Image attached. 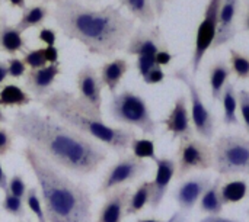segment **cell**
Returning a JSON list of instances; mask_svg holds the SVG:
<instances>
[{
    "label": "cell",
    "instance_id": "8fae6325",
    "mask_svg": "<svg viewBox=\"0 0 249 222\" xmlns=\"http://www.w3.org/2000/svg\"><path fill=\"white\" fill-rule=\"evenodd\" d=\"M177 177L182 179L191 172L200 170H210L213 169L214 157H213V147H210L203 140H187L179 143L177 151Z\"/></svg>",
    "mask_w": 249,
    "mask_h": 222
},
{
    "label": "cell",
    "instance_id": "44dd1931",
    "mask_svg": "<svg viewBox=\"0 0 249 222\" xmlns=\"http://www.w3.org/2000/svg\"><path fill=\"white\" fill-rule=\"evenodd\" d=\"M232 76L231 67L225 61H217L210 65L209 68V83H210V92L212 97L214 100H220L223 89L229 83V79Z\"/></svg>",
    "mask_w": 249,
    "mask_h": 222
},
{
    "label": "cell",
    "instance_id": "836d02e7",
    "mask_svg": "<svg viewBox=\"0 0 249 222\" xmlns=\"http://www.w3.org/2000/svg\"><path fill=\"white\" fill-rule=\"evenodd\" d=\"M7 192H10L13 196H18L20 199H25L26 192H28V188H26V183H25V180H23V177L20 174H13L12 179H9Z\"/></svg>",
    "mask_w": 249,
    "mask_h": 222
},
{
    "label": "cell",
    "instance_id": "8992f818",
    "mask_svg": "<svg viewBox=\"0 0 249 222\" xmlns=\"http://www.w3.org/2000/svg\"><path fill=\"white\" fill-rule=\"evenodd\" d=\"M213 169L220 176H249V138L223 134L213 144Z\"/></svg>",
    "mask_w": 249,
    "mask_h": 222
},
{
    "label": "cell",
    "instance_id": "7bdbcfd3",
    "mask_svg": "<svg viewBox=\"0 0 249 222\" xmlns=\"http://www.w3.org/2000/svg\"><path fill=\"white\" fill-rule=\"evenodd\" d=\"M200 222H241L231 220V218H225L222 215H207L206 218H203Z\"/></svg>",
    "mask_w": 249,
    "mask_h": 222
},
{
    "label": "cell",
    "instance_id": "277c9868",
    "mask_svg": "<svg viewBox=\"0 0 249 222\" xmlns=\"http://www.w3.org/2000/svg\"><path fill=\"white\" fill-rule=\"evenodd\" d=\"M39 103L50 115L55 116L67 127L120 154H124L136 138V132L131 128L107 125L102 115L89 111L79 97L69 90H54L45 99L39 100Z\"/></svg>",
    "mask_w": 249,
    "mask_h": 222
},
{
    "label": "cell",
    "instance_id": "f35d334b",
    "mask_svg": "<svg viewBox=\"0 0 249 222\" xmlns=\"http://www.w3.org/2000/svg\"><path fill=\"white\" fill-rule=\"evenodd\" d=\"M38 38H39V41H42L44 44H47V47H53L55 44L57 33L51 28H41V31L38 33Z\"/></svg>",
    "mask_w": 249,
    "mask_h": 222
},
{
    "label": "cell",
    "instance_id": "4fadbf2b",
    "mask_svg": "<svg viewBox=\"0 0 249 222\" xmlns=\"http://www.w3.org/2000/svg\"><path fill=\"white\" fill-rule=\"evenodd\" d=\"M160 124L165 127V131L172 135L174 141L178 140L182 143L194 137V128L187 108V97L184 95L175 99L172 109L163 119H160Z\"/></svg>",
    "mask_w": 249,
    "mask_h": 222
},
{
    "label": "cell",
    "instance_id": "30bf717a",
    "mask_svg": "<svg viewBox=\"0 0 249 222\" xmlns=\"http://www.w3.org/2000/svg\"><path fill=\"white\" fill-rule=\"evenodd\" d=\"M222 0H209L207 6L204 7L203 19L197 28L196 44L193 49V55L190 60V65L193 68V77L198 73L201 63L204 60L206 52L213 47L217 26H219V10H220Z\"/></svg>",
    "mask_w": 249,
    "mask_h": 222
},
{
    "label": "cell",
    "instance_id": "5bb4252c",
    "mask_svg": "<svg viewBox=\"0 0 249 222\" xmlns=\"http://www.w3.org/2000/svg\"><path fill=\"white\" fill-rule=\"evenodd\" d=\"M61 74V64H48L42 68L28 70L25 73V87L36 99L42 100L54 92L55 79Z\"/></svg>",
    "mask_w": 249,
    "mask_h": 222
},
{
    "label": "cell",
    "instance_id": "74e56055",
    "mask_svg": "<svg viewBox=\"0 0 249 222\" xmlns=\"http://www.w3.org/2000/svg\"><path fill=\"white\" fill-rule=\"evenodd\" d=\"M163 80H165V73H163L162 67H159V65L153 67V68L143 77V81H144L146 84H159V83H162Z\"/></svg>",
    "mask_w": 249,
    "mask_h": 222
},
{
    "label": "cell",
    "instance_id": "d6a6232c",
    "mask_svg": "<svg viewBox=\"0 0 249 222\" xmlns=\"http://www.w3.org/2000/svg\"><path fill=\"white\" fill-rule=\"evenodd\" d=\"M22 61L25 63L26 67H29L31 70H35V68H42L47 64V60H45V55H44V48H38V49H29L23 54V58Z\"/></svg>",
    "mask_w": 249,
    "mask_h": 222
},
{
    "label": "cell",
    "instance_id": "816d5d0a",
    "mask_svg": "<svg viewBox=\"0 0 249 222\" xmlns=\"http://www.w3.org/2000/svg\"><path fill=\"white\" fill-rule=\"evenodd\" d=\"M42 1H44L45 4H48V3H57L58 0H42Z\"/></svg>",
    "mask_w": 249,
    "mask_h": 222
},
{
    "label": "cell",
    "instance_id": "f907efd6",
    "mask_svg": "<svg viewBox=\"0 0 249 222\" xmlns=\"http://www.w3.org/2000/svg\"><path fill=\"white\" fill-rule=\"evenodd\" d=\"M7 122V118L4 116V113H3V111L0 109V124H6Z\"/></svg>",
    "mask_w": 249,
    "mask_h": 222
},
{
    "label": "cell",
    "instance_id": "c3c4849f",
    "mask_svg": "<svg viewBox=\"0 0 249 222\" xmlns=\"http://www.w3.org/2000/svg\"><path fill=\"white\" fill-rule=\"evenodd\" d=\"M244 31L249 32V0H247V6H245V15H244Z\"/></svg>",
    "mask_w": 249,
    "mask_h": 222
},
{
    "label": "cell",
    "instance_id": "ba28073f",
    "mask_svg": "<svg viewBox=\"0 0 249 222\" xmlns=\"http://www.w3.org/2000/svg\"><path fill=\"white\" fill-rule=\"evenodd\" d=\"M172 77L178 81H181L182 84H185V87L188 89L190 93V105H191V124L194 131L198 134V137L203 141H212L214 137V131H216V119L214 115L210 112V109L206 106L200 89L197 87L194 77L190 74V71L187 68H178L172 73Z\"/></svg>",
    "mask_w": 249,
    "mask_h": 222
},
{
    "label": "cell",
    "instance_id": "3957f363",
    "mask_svg": "<svg viewBox=\"0 0 249 222\" xmlns=\"http://www.w3.org/2000/svg\"><path fill=\"white\" fill-rule=\"evenodd\" d=\"M39 188L47 222H92V196L32 147L22 150Z\"/></svg>",
    "mask_w": 249,
    "mask_h": 222
},
{
    "label": "cell",
    "instance_id": "cb8c5ba5",
    "mask_svg": "<svg viewBox=\"0 0 249 222\" xmlns=\"http://www.w3.org/2000/svg\"><path fill=\"white\" fill-rule=\"evenodd\" d=\"M222 106H223V124L226 127H235L239 124L238 119V92L233 83H228L222 93Z\"/></svg>",
    "mask_w": 249,
    "mask_h": 222
},
{
    "label": "cell",
    "instance_id": "5b68a950",
    "mask_svg": "<svg viewBox=\"0 0 249 222\" xmlns=\"http://www.w3.org/2000/svg\"><path fill=\"white\" fill-rule=\"evenodd\" d=\"M109 113L118 124L139 128L144 135H155L158 124L152 116L144 97L130 89L114 95L109 103Z\"/></svg>",
    "mask_w": 249,
    "mask_h": 222
},
{
    "label": "cell",
    "instance_id": "83f0119b",
    "mask_svg": "<svg viewBox=\"0 0 249 222\" xmlns=\"http://www.w3.org/2000/svg\"><path fill=\"white\" fill-rule=\"evenodd\" d=\"M248 195V183L245 180H231L220 188V196L223 205L238 204Z\"/></svg>",
    "mask_w": 249,
    "mask_h": 222
},
{
    "label": "cell",
    "instance_id": "603a6c76",
    "mask_svg": "<svg viewBox=\"0 0 249 222\" xmlns=\"http://www.w3.org/2000/svg\"><path fill=\"white\" fill-rule=\"evenodd\" d=\"M50 16V10L45 4H32V6H26L22 10V15L18 20V23L15 25L22 33L31 28H38L41 26L47 17Z\"/></svg>",
    "mask_w": 249,
    "mask_h": 222
},
{
    "label": "cell",
    "instance_id": "f6af8a7d",
    "mask_svg": "<svg viewBox=\"0 0 249 222\" xmlns=\"http://www.w3.org/2000/svg\"><path fill=\"white\" fill-rule=\"evenodd\" d=\"M7 77H9L7 64H6V61H1V60H0V86L7 80Z\"/></svg>",
    "mask_w": 249,
    "mask_h": 222
},
{
    "label": "cell",
    "instance_id": "f1b7e54d",
    "mask_svg": "<svg viewBox=\"0 0 249 222\" xmlns=\"http://www.w3.org/2000/svg\"><path fill=\"white\" fill-rule=\"evenodd\" d=\"M229 67L231 71L236 76L239 80H248L249 79V57L242 54L241 51L231 48L229 49Z\"/></svg>",
    "mask_w": 249,
    "mask_h": 222
},
{
    "label": "cell",
    "instance_id": "60d3db41",
    "mask_svg": "<svg viewBox=\"0 0 249 222\" xmlns=\"http://www.w3.org/2000/svg\"><path fill=\"white\" fill-rule=\"evenodd\" d=\"M44 55L47 60V64H57L58 61V49L55 48V45L53 47H45L44 48Z\"/></svg>",
    "mask_w": 249,
    "mask_h": 222
},
{
    "label": "cell",
    "instance_id": "1f68e13d",
    "mask_svg": "<svg viewBox=\"0 0 249 222\" xmlns=\"http://www.w3.org/2000/svg\"><path fill=\"white\" fill-rule=\"evenodd\" d=\"M25 205L29 208V211L35 215L38 222H47L45 214H44V206L41 202V196L38 193L36 188H29L25 196Z\"/></svg>",
    "mask_w": 249,
    "mask_h": 222
},
{
    "label": "cell",
    "instance_id": "6da1fadb",
    "mask_svg": "<svg viewBox=\"0 0 249 222\" xmlns=\"http://www.w3.org/2000/svg\"><path fill=\"white\" fill-rule=\"evenodd\" d=\"M12 134L61 170L76 176L95 173L108 157L102 144L36 109H19L12 121Z\"/></svg>",
    "mask_w": 249,
    "mask_h": 222
},
{
    "label": "cell",
    "instance_id": "d6986e66",
    "mask_svg": "<svg viewBox=\"0 0 249 222\" xmlns=\"http://www.w3.org/2000/svg\"><path fill=\"white\" fill-rule=\"evenodd\" d=\"M26 49V41L22 32L7 23L6 15H0V51L7 55H15L18 52H23Z\"/></svg>",
    "mask_w": 249,
    "mask_h": 222
},
{
    "label": "cell",
    "instance_id": "e575fe53",
    "mask_svg": "<svg viewBox=\"0 0 249 222\" xmlns=\"http://www.w3.org/2000/svg\"><path fill=\"white\" fill-rule=\"evenodd\" d=\"M238 106L241 111V116L244 121V127L249 134V90L242 89L238 93Z\"/></svg>",
    "mask_w": 249,
    "mask_h": 222
},
{
    "label": "cell",
    "instance_id": "681fc988",
    "mask_svg": "<svg viewBox=\"0 0 249 222\" xmlns=\"http://www.w3.org/2000/svg\"><path fill=\"white\" fill-rule=\"evenodd\" d=\"M136 222H166V221H162V220H158V218H139Z\"/></svg>",
    "mask_w": 249,
    "mask_h": 222
},
{
    "label": "cell",
    "instance_id": "d4e9b609",
    "mask_svg": "<svg viewBox=\"0 0 249 222\" xmlns=\"http://www.w3.org/2000/svg\"><path fill=\"white\" fill-rule=\"evenodd\" d=\"M133 17L140 20L143 25H152L156 20V12L152 0H118Z\"/></svg>",
    "mask_w": 249,
    "mask_h": 222
},
{
    "label": "cell",
    "instance_id": "7402d4cb",
    "mask_svg": "<svg viewBox=\"0 0 249 222\" xmlns=\"http://www.w3.org/2000/svg\"><path fill=\"white\" fill-rule=\"evenodd\" d=\"M222 180L220 179H216L214 182L210 183V186L206 189V192L203 193L200 202H198V206H200V211L203 214H207V215H220L223 212V201H222V196H220V188H222Z\"/></svg>",
    "mask_w": 249,
    "mask_h": 222
},
{
    "label": "cell",
    "instance_id": "7dc6e473",
    "mask_svg": "<svg viewBox=\"0 0 249 222\" xmlns=\"http://www.w3.org/2000/svg\"><path fill=\"white\" fill-rule=\"evenodd\" d=\"M12 7H18V9H25L26 7V1L25 0H6Z\"/></svg>",
    "mask_w": 249,
    "mask_h": 222
},
{
    "label": "cell",
    "instance_id": "f5cc1de1",
    "mask_svg": "<svg viewBox=\"0 0 249 222\" xmlns=\"http://www.w3.org/2000/svg\"><path fill=\"white\" fill-rule=\"evenodd\" d=\"M86 1H99V0H86Z\"/></svg>",
    "mask_w": 249,
    "mask_h": 222
},
{
    "label": "cell",
    "instance_id": "7a4b0ae2",
    "mask_svg": "<svg viewBox=\"0 0 249 222\" xmlns=\"http://www.w3.org/2000/svg\"><path fill=\"white\" fill-rule=\"evenodd\" d=\"M53 17L66 38L79 41L88 52L107 58L125 51L136 31L134 20L112 4L96 9L80 0H58Z\"/></svg>",
    "mask_w": 249,
    "mask_h": 222
},
{
    "label": "cell",
    "instance_id": "d590c367",
    "mask_svg": "<svg viewBox=\"0 0 249 222\" xmlns=\"http://www.w3.org/2000/svg\"><path fill=\"white\" fill-rule=\"evenodd\" d=\"M6 64H7L9 77H12V79H20V77L25 76V73H26V65H25V63H23L20 58L10 57V58H7Z\"/></svg>",
    "mask_w": 249,
    "mask_h": 222
},
{
    "label": "cell",
    "instance_id": "ac0fdd59",
    "mask_svg": "<svg viewBox=\"0 0 249 222\" xmlns=\"http://www.w3.org/2000/svg\"><path fill=\"white\" fill-rule=\"evenodd\" d=\"M130 196L131 190L127 186L114 189L112 192L107 193L105 202L102 204L95 222H123Z\"/></svg>",
    "mask_w": 249,
    "mask_h": 222
},
{
    "label": "cell",
    "instance_id": "db71d44e",
    "mask_svg": "<svg viewBox=\"0 0 249 222\" xmlns=\"http://www.w3.org/2000/svg\"><path fill=\"white\" fill-rule=\"evenodd\" d=\"M3 1H4V0H0V6H1V4H3Z\"/></svg>",
    "mask_w": 249,
    "mask_h": 222
},
{
    "label": "cell",
    "instance_id": "4316f807",
    "mask_svg": "<svg viewBox=\"0 0 249 222\" xmlns=\"http://www.w3.org/2000/svg\"><path fill=\"white\" fill-rule=\"evenodd\" d=\"M150 196H152V182L140 183L137 186V189L130 196L125 217H133V215H137L139 212H142L144 209V206L149 205Z\"/></svg>",
    "mask_w": 249,
    "mask_h": 222
},
{
    "label": "cell",
    "instance_id": "11a10c76",
    "mask_svg": "<svg viewBox=\"0 0 249 222\" xmlns=\"http://www.w3.org/2000/svg\"><path fill=\"white\" fill-rule=\"evenodd\" d=\"M247 214H248V217H249V209H248V211H247Z\"/></svg>",
    "mask_w": 249,
    "mask_h": 222
},
{
    "label": "cell",
    "instance_id": "4dcf8cb0",
    "mask_svg": "<svg viewBox=\"0 0 249 222\" xmlns=\"http://www.w3.org/2000/svg\"><path fill=\"white\" fill-rule=\"evenodd\" d=\"M1 209L12 215L13 218H25L26 217V205H25V199H20L18 196H13L10 192H4V199L1 201Z\"/></svg>",
    "mask_w": 249,
    "mask_h": 222
},
{
    "label": "cell",
    "instance_id": "ffe728a7",
    "mask_svg": "<svg viewBox=\"0 0 249 222\" xmlns=\"http://www.w3.org/2000/svg\"><path fill=\"white\" fill-rule=\"evenodd\" d=\"M130 70V64L124 58H115L109 63H105L101 67V81L102 84L112 93L115 95V90L118 89L123 77L125 73Z\"/></svg>",
    "mask_w": 249,
    "mask_h": 222
},
{
    "label": "cell",
    "instance_id": "52a82bcc",
    "mask_svg": "<svg viewBox=\"0 0 249 222\" xmlns=\"http://www.w3.org/2000/svg\"><path fill=\"white\" fill-rule=\"evenodd\" d=\"M168 48L159 26H142L136 29L125 47L128 55L136 57V70L143 79L153 67H156V54Z\"/></svg>",
    "mask_w": 249,
    "mask_h": 222
},
{
    "label": "cell",
    "instance_id": "e0dca14e",
    "mask_svg": "<svg viewBox=\"0 0 249 222\" xmlns=\"http://www.w3.org/2000/svg\"><path fill=\"white\" fill-rule=\"evenodd\" d=\"M241 0H222L219 10V26L212 49L220 48L231 42L236 35V17L239 13Z\"/></svg>",
    "mask_w": 249,
    "mask_h": 222
},
{
    "label": "cell",
    "instance_id": "bcb514c9",
    "mask_svg": "<svg viewBox=\"0 0 249 222\" xmlns=\"http://www.w3.org/2000/svg\"><path fill=\"white\" fill-rule=\"evenodd\" d=\"M166 222H187V215L181 211H177L172 214L169 220H166Z\"/></svg>",
    "mask_w": 249,
    "mask_h": 222
},
{
    "label": "cell",
    "instance_id": "7c38bea8",
    "mask_svg": "<svg viewBox=\"0 0 249 222\" xmlns=\"http://www.w3.org/2000/svg\"><path fill=\"white\" fill-rule=\"evenodd\" d=\"M77 97L93 113L102 115V81L96 70L90 65H85L76 76Z\"/></svg>",
    "mask_w": 249,
    "mask_h": 222
},
{
    "label": "cell",
    "instance_id": "9a60e30c",
    "mask_svg": "<svg viewBox=\"0 0 249 222\" xmlns=\"http://www.w3.org/2000/svg\"><path fill=\"white\" fill-rule=\"evenodd\" d=\"M155 164H156V176L152 180V196L149 202V206L153 211H156L160 206L168 192L169 183L177 174V161L171 157H158L155 160Z\"/></svg>",
    "mask_w": 249,
    "mask_h": 222
},
{
    "label": "cell",
    "instance_id": "ab89813d",
    "mask_svg": "<svg viewBox=\"0 0 249 222\" xmlns=\"http://www.w3.org/2000/svg\"><path fill=\"white\" fill-rule=\"evenodd\" d=\"M174 57H175V55L169 51V48H163V49H160V51L156 54V58H155L156 65H159V67L168 65V64L174 60Z\"/></svg>",
    "mask_w": 249,
    "mask_h": 222
},
{
    "label": "cell",
    "instance_id": "9c48e42d",
    "mask_svg": "<svg viewBox=\"0 0 249 222\" xmlns=\"http://www.w3.org/2000/svg\"><path fill=\"white\" fill-rule=\"evenodd\" d=\"M147 170L149 166L144 160H140L133 154H121L120 159L104 174L98 193L107 195L114 189L124 188L128 183H133L134 180L142 177Z\"/></svg>",
    "mask_w": 249,
    "mask_h": 222
},
{
    "label": "cell",
    "instance_id": "f546056e",
    "mask_svg": "<svg viewBox=\"0 0 249 222\" xmlns=\"http://www.w3.org/2000/svg\"><path fill=\"white\" fill-rule=\"evenodd\" d=\"M130 148H131V153L134 157L140 159V160H144V159H149V160H156L158 156H156V151H155V141L153 140H149V138H134L130 144Z\"/></svg>",
    "mask_w": 249,
    "mask_h": 222
},
{
    "label": "cell",
    "instance_id": "484cf974",
    "mask_svg": "<svg viewBox=\"0 0 249 222\" xmlns=\"http://www.w3.org/2000/svg\"><path fill=\"white\" fill-rule=\"evenodd\" d=\"M31 102V95L16 84H6L0 89V106L3 108H23Z\"/></svg>",
    "mask_w": 249,
    "mask_h": 222
},
{
    "label": "cell",
    "instance_id": "8d00e7d4",
    "mask_svg": "<svg viewBox=\"0 0 249 222\" xmlns=\"http://www.w3.org/2000/svg\"><path fill=\"white\" fill-rule=\"evenodd\" d=\"M13 145V134H10L7 129L0 128V157H4Z\"/></svg>",
    "mask_w": 249,
    "mask_h": 222
},
{
    "label": "cell",
    "instance_id": "2e32d148",
    "mask_svg": "<svg viewBox=\"0 0 249 222\" xmlns=\"http://www.w3.org/2000/svg\"><path fill=\"white\" fill-rule=\"evenodd\" d=\"M212 180L209 176H200V177H191L185 182H181V185L175 189L174 198L179 206V211L187 215V212L193 211V208L200 202L203 193L210 186Z\"/></svg>",
    "mask_w": 249,
    "mask_h": 222
},
{
    "label": "cell",
    "instance_id": "ee69618b",
    "mask_svg": "<svg viewBox=\"0 0 249 222\" xmlns=\"http://www.w3.org/2000/svg\"><path fill=\"white\" fill-rule=\"evenodd\" d=\"M7 188H9V179H7V174H6V172L3 170V166H1V163H0V190L6 192Z\"/></svg>",
    "mask_w": 249,
    "mask_h": 222
},
{
    "label": "cell",
    "instance_id": "b9f144b4",
    "mask_svg": "<svg viewBox=\"0 0 249 222\" xmlns=\"http://www.w3.org/2000/svg\"><path fill=\"white\" fill-rule=\"evenodd\" d=\"M153 1V6H155V12H156V17H160L165 12V7L166 4L171 1V0H152Z\"/></svg>",
    "mask_w": 249,
    "mask_h": 222
}]
</instances>
